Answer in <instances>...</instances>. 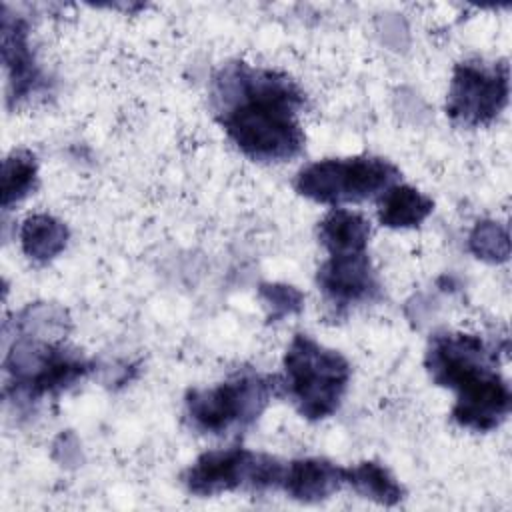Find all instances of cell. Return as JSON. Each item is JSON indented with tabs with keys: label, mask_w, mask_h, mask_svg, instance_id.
I'll list each match as a JSON object with an SVG mask.
<instances>
[{
	"label": "cell",
	"mask_w": 512,
	"mask_h": 512,
	"mask_svg": "<svg viewBox=\"0 0 512 512\" xmlns=\"http://www.w3.org/2000/svg\"><path fill=\"white\" fill-rule=\"evenodd\" d=\"M346 484V468L326 458H296L284 464L280 490L298 502H320Z\"/></svg>",
	"instance_id": "obj_11"
},
{
	"label": "cell",
	"mask_w": 512,
	"mask_h": 512,
	"mask_svg": "<svg viewBox=\"0 0 512 512\" xmlns=\"http://www.w3.org/2000/svg\"><path fill=\"white\" fill-rule=\"evenodd\" d=\"M434 210V202L408 184H394L378 198V220L386 228H416Z\"/></svg>",
	"instance_id": "obj_13"
},
{
	"label": "cell",
	"mask_w": 512,
	"mask_h": 512,
	"mask_svg": "<svg viewBox=\"0 0 512 512\" xmlns=\"http://www.w3.org/2000/svg\"><path fill=\"white\" fill-rule=\"evenodd\" d=\"M90 370L80 352L26 330L6 350L4 394L16 402H38L74 386Z\"/></svg>",
	"instance_id": "obj_5"
},
{
	"label": "cell",
	"mask_w": 512,
	"mask_h": 512,
	"mask_svg": "<svg viewBox=\"0 0 512 512\" xmlns=\"http://www.w3.org/2000/svg\"><path fill=\"white\" fill-rule=\"evenodd\" d=\"M468 246L482 260L498 262V260H506L508 256L506 230L496 222H478L470 234Z\"/></svg>",
	"instance_id": "obj_17"
},
{
	"label": "cell",
	"mask_w": 512,
	"mask_h": 512,
	"mask_svg": "<svg viewBox=\"0 0 512 512\" xmlns=\"http://www.w3.org/2000/svg\"><path fill=\"white\" fill-rule=\"evenodd\" d=\"M282 474L284 464L278 458L244 446H228L202 452L184 470L182 482L190 494L200 498L238 490L262 494L278 490Z\"/></svg>",
	"instance_id": "obj_7"
},
{
	"label": "cell",
	"mask_w": 512,
	"mask_h": 512,
	"mask_svg": "<svg viewBox=\"0 0 512 512\" xmlns=\"http://www.w3.org/2000/svg\"><path fill=\"white\" fill-rule=\"evenodd\" d=\"M400 170L380 156L324 158L304 166L294 180L300 196L340 208L380 198L390 186L398 184Z\"/></svg>",
	"instance_id": "obj_6"
},
{
	"label": "cell",
	"mask_w": 512,
	"mask_h": 512,
	"mask_svg": "<svg viewBox=\"0 0 512 512\" xmlns=\"http://www.w3.org/2000/svg\"><path fill=\"white\" fill-rule=\"evenodd\" d=\"M2 60L8 76V106L26 102L46 88V76L30 48L28 24L8 8L2 14Z\"/></svg>",
	"instance_id": "obj_10"
},
{
	"label": "cell",
	"mask_w": 512,
	"mask_h": 512,
	"mask_svg": "<svg viewBox=\"0 0 512 512\" xmlns=\"http://www.w3.org/2000/svg\"><path fill=\"white\" fill-rule=\"evenodd\" d=\"M306 94L286 72L242 60L210 80V108L230 142L254 162H288L304 150Z\"/></svg>",
	"instance_id": "obj_1"
},
{
	"label": "cell",
	"mask_w": 512,
	"mask_h": 512,
	"mask_svg": "<svg viewBox=\"0 0 512 512\" xmlns=\"http://www.w3.org/2000/svg\"><path fill=\"white\" fill-rule=\"evenodd\" d=\"M370 234V222L362 214L346 208H334L318 222V240L328 254L366 252Z\"/></svg>",
	"instance_id": "obj_12"
},
{
	"label": "cell",
	"mask_w": 512,
	"mask_h": 512,
	"mask_svg": "<svg viewBox=\"0 0 512 512\" xmlns=\"http://www.w3.org/2000/svg\"><path fill=\"white\" fill-rule=\"evenodd\" d=\"M316 284L334 312L376 302L382 284L366 252L330 254L316 272Z\"/></svg>",
	"instance_id": "obj_9"
},
{
	"label": "cell",
	"mask_w": 512,
	"mask_h": 512,
	"mask_svg": "<svg viewBox=\"0 0 512 512\" xmlns=\"http://www.w3.org/2000/svg\"><path fill=\"white\" fill-rule=\"evenodd\" d=\"M282 366L280 390L302 418L318 422L340 408L352 368L338 350L322 346L308 334H296L286 348Z\"/></svg>",
	"instance_id": "obj_3"
},
{
	"label": "cell",
	"mask_w": 512,
	"mask_h": 512,
	"mask_svg": "<svg viewBox=\"0 0 512 512\" xmlns=\"http://www.w3.org/2000/svg\"><path fill=\"white\" fill-rule=\"evenodd\" d=\"M510 96L508 62L464 60L452 70L446 96V116L464 128L490 126L506 108Z\"/></svg>",
	"instance_id": "obj_8"
},
{
	"label": "cell",
	"mask_w": 512,
	"mask_h": 512,
	"mask_svg": "<svg viewBox=\"0 0 512 512\" xmlns=\"http://www.w3.org/2000/svg\"><path fill=\"white\" fill-rule=\"evenodd\" d=\"M38 186V162L28 150H14L2 164V208L22 202Z\"/></svg>",
	"instance_id": "obj_16"
},
{
	"label": "cell",
	"mask_w": 512,
	"mask_h": 512,
	"mask_svg": "<svg viewBox=\"0 0 512 512\" xmlns=\"http://www.w3.org/2000/svg\"><path fill=\"white\" fill-rule=\"evenodd\" d=\"M260 296L264 298L266 306L270 308L268 318L274 322L278 318H284L288 314L300 312L304 304V296L288 284H262L260 286Z\"/></svg>",
	"instance_id": "obj_18"
},
{
	"label": "cell",
	"mask_w": 512,
	"mask_h": 512,
	"mask_svg": "<svg viewBox=\"0 0 512 512\" xmlns=\"http://www.w3.org/2000/svg\"><path fill=\"white\" fill-rule=\"evenodd\" d=\"M18 234L24 254L38 264H46L56 258L68 244L66 224L50 214L28 216Z\"/></svg>",
	"instance_id": "obj_14"
},
{
	"label": "cell",
	"mask_w": 512,
	"mask_h": 512,
	"mask_svg": "<svg viewBox=\"0 0 512 512\" xmlns=\"http://www.w3.org/2000/svg\"><path fill=\"white\" fill-rule=\"evenodd\" d=\"M280 392V378L242 368L210 388L184 396V418L198 434L226 436L250 428Z\"/></svg>",
	"instance_id": "obj_4"
},
{
	"label": "cell",
	"mask_w": 512,
	"mask_h": 512,
	"mask_svg": "<svg viewBox=\"0 0 512 512\" xmlns=\"http://www.w3.org/2000/svg\"><path fill=\"white\" fill-rule=\"evenodd\" d=\"M424 366L434 384L456 392L452 420L472 432H492L510 414L512 392L498 370V348L470 332H436Z\"/></svg>",
	"instance_id": "obj_2"
},
{
	"label": "cell",
	"mask_w": 512,
	"mask_h": 512,
	"mask_svg": "<svg viewBox=\"0 0 512 512\" xmlns=\"http://www.w3.org/2000/svg\"><path fill=\"white\" fill-rule=\"evenodd\" d=\"M346 484L352 486V490L362 498L382 506H396L406 494L390 470L374 460H364L346 468Z\"/></svg>",
	"instance_id": "obj_15"
}]
</instances>
